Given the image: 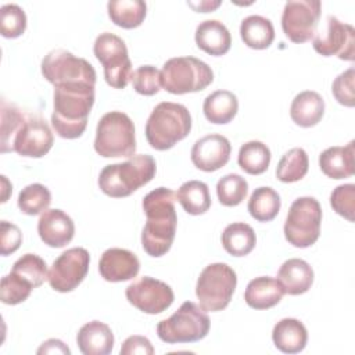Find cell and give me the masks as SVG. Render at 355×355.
<instances>
[{
  "instance_id": "1",
  "label": "cell",
  "mask_w": 355,
  "mask_h": 355,
  "mask_svg": "<svg viewBox=\"0 0 355 355\" xmlns=\"http://www.w3.org/2000/svg\"><path fill=\"white\" fill-rule=\"evenodd\" d=\"M176 196L168 187L151 190L143 198L147 222L141 230L143 250L154 258L165 255L173 243L178 226Z\"/></svg>"
},
{
  "instance_id": "2",
  "label": "cell",
  "mask_w": 355,
  "mask_h": 355,
  "mask_svg": "<svg viewBox=\"0 0 355 355\" xmlns=\"http://www.w3.org/2000/svg\"><path fill=\"white\" fill-rule=\"evenodd\" d=\"M94 83L69 82L54 86L51 125L62 139H78L86 129L94 104Z\"/></svg>"
},
{
  "instance_id": "3",
  "label": "cell",
  "mask_w": 355,
  "mask_h": 355,
  "mask_svg": "<svg viewBox=\"0 0 355 355\" xmlns=\"http://www.w3.org/2000/svg\"><path fill=\"white\" fill-rule=\"evenodd\" d=\"M155 172L157 164L151 155L136 154L125 162L104 166L97 183L104 194L122 198L147 184L155 176Z\"/></svg>"
},
{
  "instance_id": "4",
  "label": "cell",
  "mask_w": 355,
  "mask_h": 355,
  "mask_svg": "<svg viewBox=\"0 0 355 355\" xmlns=\"http://www.w3.org/2000/svg\"><path fill=\"white\" fill-rule=\"evenodd\" d=\"M191 130V115L183 104L162 101L154 107L147 123L146 139L148 144L165 151L183 140Z\"/></svg>"
},
{
  "instance_id": "5",
  "label": "cell",
  "mask_w": 355,
  "mask_h": 355,
  "mask_svg": "<svg viewBox=\"0 0 355 355\" xmlns=\"http://www.w3.org/2000/svg\"><path fill=\"white\" fill-rule=\"evenodd\" d=\"M94 150L104 158L135 155L136 136L132 119L122 111L104 114L96 128Z\"/></svg>"
},
{
  "instance_id": "6",
  "label": "cell",
  "mask_w": 355,
  "mask_h": 355,
  "mask_svg": "<svg viewBox=\"0 0 355 355\" xmlns=\"http://www.w3.org/2000/svg\"><path fill=\"white\" fill-rule=\"evenodd\" d=\"M214 80L211 67L191 55L169 58L161 69V86L172 94L204 90Z\"/></svg>"
},
{
  "instance_id": "7",
  "label": "cell",
  "mask_w": 355,
  "mask_h": 355,
  "mask_svg": "<svg viewBox=\"0 0 355 355\" xmlns=\"http://www.w3.org/2000/svg\"><path fill=\"white\" fill-rule=\"evenodd\" d=\"M209 326L207 312L200 305L186 301L172 316L157 324V334L168 344L196 343L208 334Z\"/></svg>"
},
{
  "instance_id": "8",
  "label": "cell",
  "mask_w": 355,
  "mask_h": 355,
  "mask_svg": "<svg viewBox=\"0 0 355 355\" xmlns=\"http://www.w3.org/2000/svg\"><path fill=\"white\" fill-rule=\"evenodd\" d=\"M237 275L226 263L215 262L205 266L196 284V295L205 312L225 309L236 290Z\"/></svg>"
},
{
  "instance_id": "9",
  "label": "cell",
  "mask_w": 355,
  "mask_h": 355,
  "mask_svg": "<svg viewBox=\"0 0 355 355\" xmlns=\"http://www.w3.org/2000/svg\"><path fill=\"white\" fill-rule=\"evenodd\" d=\"M322 207L315 197H298L290 205L284 222L286 240L297 247L306 248L315 244L320 234Z\"/></svg>"
},
{
  "instance_id": "10",
  "label": "cell",
  "mask_w": 355,
  "mask_h": 355,
  "mask_svg": "<svg viewBox=\"0 0 355 355\" xmlns=\"http://www.w3.org/2000/svg\"><path fill=\"white\" fill-rule=\"evenodd\" d=\"M93 51L104 68L105 82L114 89H125L132 78V62L125 42L115 33L103 32L96 37Z\"/></svg>"
},
{
  "instance_id": "11",
  "label": "cell",
  "mask_w": 355,
  "mask_h": 355,
  "mask_svg": "<svg viewBox=\"0 0 355 355\" xmlns=\"http://www.w3.org/2000/svg\"><path fill=\"white\" fill-rule=\"evenodd\" d=\"M42 75L53 85L69 82H90L96 85V71L85 58L64 49L49 51L42 60Z\"/></svg>"
},
{
  "instance_id": "12",
  "label": "cell",
  "mask_w": 355,
  "mask_h": 355,
  "mask_svg": "<svg viewBox=\"0 0 355 355\" xmlns=\"http://www.w3.org/2000/svg\"><path fill=\"white\" fill-rule=\"evenodd\" d=\"M322 12L319 0H290L282 14V29L293 43H305L313 39Z\"/></svg>"
},
{
  "instance_id": "13",
  "label": "cell",
  "mask_w": 355,
  "mask_h": 355,
  "mask_svg": "<svg viewBox=\"0 0 355 355\" xmlns=\"http://www.w3.org/2000/svg\"><path fill=\"white\" fill-rule=\"evenodd\" d=\"M90 255L83 247H73L64 251L49 270V284L58 293L75 290L89 272Z\"/></svg>"
},
{
  "instance_id": "14",
  "label": "cell",
  "mask_w": 355,
  "mask_h": 355,
  "mask_svg": "<svg viewBox=\"0 0 355 355\" xmlns=\"http://www.w3.org/2000/svg\"><path fill=\"white\" fill-rule=\"evenodd\" d=\"M53 141V132L46 119L37 114L25 112L24 121L14 136L11 151L22 157L40 158L51 150Z\"/></svg>"
},
{
  "instance_id": "15",
  "label": "cell",
  "mask_w": 355,
  "mask_h": 355,
  "mask_svg": "<svg viewBox=\"0 0 355 355\" xmlns=\"http://www.w3.org/2000/svg\"><path fill=\"white\" fill-rule=\"evenodd\" d=\"M312 46L323 57L337 55L344 61H354L355 55V29L349 24L329 15L323 31L315 33Z\"/></svg>"
},
{
  "instance_id": "16",
  "label": "cell",
  "mask_w": 355,
  "mask_h": 355,
  "mask_svg": "<svg viewBox=\"0 0 355 355\" xmlns=\"http://www.w3.org/2000/svg\"><path fill=\"white\" fill-rule=\"evenodd\" d=\"M125 295L135 308L148 315L166 311L175 300L171 286L150 276H143L129 284L125 290Z\"/></svg>"
},
{
  "instance_id": "17",
  "label": "cell",
  "mask_w": 355,
  "mask_h": 355,
  "mask_svg": "<svg viewBox=\"0 0 355 355\" xmlns=\"http://www.w3.org/2000/svg\"><path fill=\"white\" fill-rule=\"evenodd\" d=\"M232 146L227 137L218 133L207 135L198 139L190 153L194 166L204 172H215L225 166L230 158Z\"/></svg>"
},
{
  "instance_id": "18",
  "label": "cell",
  "mask_w": 355,
  "mask_h": 355,
  "mask_svg": "<svg viewBox=\"0 0 355 355\" xmlns=\"http://www.w3.org/2000/svg\"><path fill=\"white\" fill-rule=\"evenodd\" d=\"M140 270L139 258L125 248H108L98 261V272L101 277L111 283L126 282L137 276Z\"/></svg>"
},
{
  "instance_id": "19",
  "label": "cell",
  "mask_w": 355,
  "mask_h": 355,
  "mask_svg": "<svg viewBox=\"0 0 355 355\" xmlns=\"http://www.w3.org/2000/svg\"><path fill=\"white\" fill-rule=\"evenodd\" d=\"M37 233L42 241L53 248L65 247L75 234V225L64 211L53 208L46 209L37 222Z\"/></svg>"
},
{
  "instance_id": "20",
  "label": "cell",
  "mask_w": 355,
  "mask_h": 355,
  "mask_svg": "<svg viewBox=\"0 0 355 355\" xmlns=\"http://www.w3.org/2000/svg\"><path fill=\"white\" fill-rule=\"evenodd\" d=\"M114 334L108 324L92 320L76 334V344L83 355H108L114 348Z\"/></svg>"
},
{
  "instance_id": "21",
  "label": "cell",
  "mask_w": 355,
  "mask_h": 355,
  "mask_svg": "<svg viewBox=\"0 0 355 355\" xmlns=\"http://www.w3.org/2000/svg\"><path fill=\"white\" fill-rule=\"evenodd\" d=\"M277 280L284 294L300 295L311 288L313 283V269L301 258H290L279 268Z\"/></svg>"
},
{
  "instance_id": "22",
  "label": "cell",
  "mask_w": 355,
  "mask_h": 355,
  "mask_svg": "<svg viewBox=\"0 0 355 355\" xmlns=\"http://www.w3.org/2000/svg\"><path fill=\"white\" fill-rule=\"evenodd\" d=\"M355 141L351 140L347 146H333L326 148L319 155V166L322 172L331 179L351 178L355 172Z\"/></svg>"
},
{
  "instance_id": "23",
  "label": "cell",
  "mask_w": 355,
  "mask_h": 355,
  "mask_svg": "<svg viewBox=\"0 0 355 355\" xmlns=\"http://www.w3.org/2000/svg\"><path fill=\"white\" fill-rule=\"evenodd\" d=\"M198 49L209 55H223L230 50L232 36L229 29L218 19H207L198 24L194 33Z\"/></svg>"
},
{
  "instance_id": "24",
  "label": "cell",
  "mask_w": 355,
  "mask_h": 355,
  "mask_svg": "<svg viewBox=\"0 0 355 355\" xmlns=\"http://www.w3.org/2000/svg\"><path fill=\"white\" fill-rule=\"evenodd\" d=\"M284 295V290L277 279L259 276L252 279L244 291L245 304L254 309H269L277 305Z\"/></svg>"
},
{
  "instance_id": "25",
  "label": "cell",
  "mask_w": 355,
  "mask_h": 355,
  "mask_svg": "<svg viewBox=\"0 0 355 355\" xmlns=\"http://www.w3.org/2000/svg\"><path fill=\"white\" fill-rule=\"evenodd\" d=\"M324 114V100L313 90L298 93L290 105L293 122L301 128H311L320 122Z\"/></svg>"
},
{
  "instance_id": "26",
  "label": "cell",
  "mask_w": 355,
  "mask_h": 355,
  "mask_svg": "<svg viewBox=\"0 0 355 355\" xmlns=\"http://www.w3.org/2000/svg\"><path fill=\"white\" fill-rule=\"evenodd\" d=\"M275 347L284 354L301 352L308 341V331L302 322L294 318L279 320L272 330Z\"/></svg>"
},
{
  "instance_id": "27",
  "label": "cell",
  "mask_w": 355,
  "mask_h": 355,
  "mask_svg": "<svg viewBox=\"0 0 355 355\" xmlns=\"http://www.w3.org/2000/svg\"><path fill=\"white\" fill-rule=\"evenodd\" d=\"M239 100L229 90H216L208 94L202 104L205 118L215 125L229 123L237 114Z\"/></svg>"
},
{
  "instance_id": "28",
  "label": "cell",
  "mask_w": 355,
  "mask_h": 355,
  "mask_svg": "<svg viewBox=\"0 0 355 355\" xmlns=\"http://www.w3.org/2000/svg\"><path fill=\"white\" fill-rule=\"evenodd\" d=\"M240 36L250 49L263 50L272 44L275 28L272 21L262 15H248L241 21Z\"/></svg>"
},
{
  "instance_id": "29",
  "label": "cell",
  "mask_w": 355,
  "mask_h": 355,
  "mask_svg": "<svg viewBox=\"0 0 355 355\" xmlns=\"http://www.w3.org/2000/svg\"><path fill=\"white\" fill-rule=\"evenodd\" d=\"M110 19L123 29H133L143 24L147 4L143 0H111L107 4Z\"/></svg>"
},
{
  "instance_id": "30",
  "label": "cell",
  "mask_w": 355,
  "mask_h": 355,
  "mask_svg": "<svg viewBox=\"0 0 355 355\" xmlns=\"http://www.w3.org/2000/svg\"><path fill=\"white\" fill-rule=\"evenodd\" d=\"M257 244L254 229L244 222H234L225 227L222 233V245L233 257L248 255Z\"/></svg>"
},
{
  "instance_id": "31",
  "label": "cell",
  "mask_w": 355,
  "mask_h": 355,
  "mask_svg": "<svg viewBox=\"0 0 355 355\" xmlns=\"http://www.w3.org/2000/svg\"><path fill=\"white\" fill-rule=\"evenodd\" d=\"M176 200L190 215H202L211 207V196L207 183L201 180L184 182L175 193Z\"/></svg>"
},
{
  "instance_id": "32",
  "label": "cell",
  "mask_w": 355,
  "mask_h": 355,
  "mask_svg": "<svg viewBox=\"0 0 355 355\" xmlns=\"http://www.w3.org/2000/svg\"><path fill=\"white\" fill-rule=\"evenodd\" d=\"M280 196L276 190L268 186L255 189L248 200V212L258 222L273 220L280 211Z\"/></svg>"
},
{
  "instance_id": "33",
  "label": "cell",
  "mask_w": 355,
  "mask_h": 355,
  "mask_svg": "<svg viewBox=\"0 0 355 355\" xmlns=\"http://www.w3.org/2000/svg\"><path fill=\"white\" fill-rule=\"evenodd\" d=\"M270 150L269 147L258 140H251L244 143L237 155L239 166L250 175L263 173L270 164Z\"/></svg>"
},
{
  "instance_id": "34",
  "label": "cell",
  "mask_w": 355,
  "mask_h": 355,
  "mask_svg": "<svg viewBox=\"0 0 355 355\" xmlns=\"http://www.w3.org/2000/svg\"><path fill=\"white\" fill-rule=\"evenodd\" d=\"M308 154L304 148L294 147L280 158L276 168V178L283 183H294L308 173Z\"/></svg>"
},
{
  "instance_id": "35",
  "label": "cell",
  "mask_w": 355,
  "mask_h": 355,
  "mask_svg": "<svg viewBox=\"0 0 355 355\" xmlns=\"http://www.w3.org/2000/svg\"><path fill=\"white\" fill-rule=\"evenodd\" d=\"M50 202L51 193L46 186L40 183L28 184L18 194V208L21 212L31 216L43 214L46 209H49Z\"/></svg>"
},
{
  "instance_id": "36",
  "label": "cell",
  "mask_w": 355,
  "mask_h": 355,
  "mask_svg": "<svg viewBox=\"0 0 355 355\" xmlns=\"http://www.w3.org/2000/svg\"><path fill=\"white\" fill-rule=\"evenodd\" d=\"M11 272L28 282L33 288L40 287L49 276L46 261L36 254H25L18 258Z\"/></svg>"
},
{
  "instance_id": "37",
  "label": "cell",
  "mask_w": 355,
  "mask_h": 355,
  "mask_svg": "<svg viewBox=\"0 0 355 355\" xmlns=\"http://www.w3.org/2000/svg\"><path fill=\"white\" fill-rule=\"evenodd\" d=\"M248 193L247 180L237 173H229L216 183V196L222 205L236 207L243 202Z\"/></svg>"
},
{
  "instance_id": "38",
  "label": "cell",
  "mask_w": 355,
  "mask_h": 355,
  "mask_svg": "<svg viewBox=\"0 0 355 355\" xmlns=\"http://www.w3.org/2000/svg\"><path fill=\"white\" fill-rule=\"evenodd\" d=\"M25 112L21 111L15 104L8 103L6 98H1V153L11 151V144L17 130L19 129L24 121Z\"/></svg>"
},
{
  "instance_id": "39",
  "label": "cell",
  "mask_w": 355,
  "mask_h": 355,
  "mask_svg": "<svg viewBox=\"0 0 355 355\" xmlns=\"http://www.w3.org/2000/svg\"><path fill=\"white\" fill-rule=\"evenodd\" d=\"M26 29V14L18 4H4L0 8V32L7 39L21 36Z\"/></svg>"
},
{
  "instance_id": "40",
  "label": "cell",
  "mask_w": 355,
  "mask_h": 355,
  "mask_svg": "<svg viewBox=\"0 0 355 355\" xmlns=\"http://www.w3.org/2000/svg\"><path fill=\"white\" fill-rule=\"evenodd\" d=\"M33 287L17 276L15 273L10 272L1 279V286H0V300L3 304L7 305H17L24 302L29 295Z\"/></svg>"
},
{
  "instance_id": "41",
  "label": "cell",
  "mask_w": 355,
  "mask_h": 355,
  "mask_svg": "<svg viewBox=\"0 0 355 355\" xmlns=\"http://www.w3.org/2000/svg\"><path fill=\"white\" fill-rule=\"evenodd\" d=\"M133 89L143 96H154L161 87V71L153 65H141L132 72Z\"/></svg>"
},
{
  "instance_id": "42",
  "label": "cell",
  "mask_w": 355,
  "mask_h": 355,
  "mask_svg": "<svg viewBox=\"0 0 355 355\" xmlns=\"http://www.w3.org/2000/svg\"><path fill=\"white\" fill-rule=\"evenodd\" d=\"M331 208L348 222H354L355 214V184L347 183L337 186L330 194Z\"/></svg>"
},
{
  "instance_id": "43",
  "label": "cell",
  "mask_w": 355,
  "mask_h": 355,
  "mask_svg": "<svg viewBox=\"0 0 355 355\" xmlns=\"http://www.w3.org/2000/svg\"><path fill=\"white\" fill-rule=\"evenodd\" d=\"M354 78L355 71L354 68H348L347 71L341 72L331 85V93L334 98L344 107H354L355 105V94H354Z\"/></svg>"
},
{
  "instance_id": "44",
  "label": "cell",
  "mask_w": 355,
  "mask_h": 355,
  "mask_svg": "<svg viewBox=\"0 0 355 355\" xmlns=\"http://www.w3.org/2000/svg\"><path fill=\"white\" fill-rule=\"evenodd\" d=\"M22 243V233L19 227L11 222L1 220L0 223V252L7 257L15 252Z\"/></svg>"
},
{
  "instance_id": "45",
  "label": "cell",
  "mask_w": 355,
  "mask_h": 355,
  "mask_svg": "<svg viewBox=\"0 0 355 355\" xmlns=\"http://www.w3.org/2000/svg\"><path fill=\"white\" fill-rule=\"evenodd\" d=\"M121 355H153L154 348L150 340L144 336H130L128 337L121 347Z\"/></svg>"
},
{
  "instance_id": "46",
  "label": "cell",
  "mask_w": 355,
  "mask_h": 355,
  "mask_svg": "<svg viewBox=\"0 0 355 355\" xmlns=\"http://www.w3.org/2000/svg\"><path fill=\"white\" fill-rule=\"evenodd\" d=\"M37 354H65L69 355L71 351L69 348L58 338H50L44 343H42V345L37 349Z\"/></svg>"
},
{
  "instance_id": "47",
  "label": "cell",
  "mask_w": 355,
  "mask_h": 355,
  "mask_svg": "<svg viewBox=\"0 0 355 355\" xmlns=\"http://www.w3.org/2000/svg\"><path fill=\"white\" fill-rule=\"evenodd\" d=\"M187 4L196 10L197 12H209V11H214L215 8H218L220 6V1L216 0V1H209V0H202V1H198V3H194V1H187Z\"/></svg>"
},
{
  "instance_id": "48",
  "label": "cell",
  "mask_w": 355,
  "mask_h": 355,
  "mask_svg": "<svg viewBox=\"0 0 355 355\" xmlns=\"http://www.w3.org/2000/svg\"><path fill=\"white\" fill-rule=\"evenodd\" d=\"M1 183H3V190H4V194H3V200H1V202H6V201H7V194H6V191L8 190V189H7L8 180H7V178H6L4 175L1 176Z\"/></svg>"
}]
</instances>
